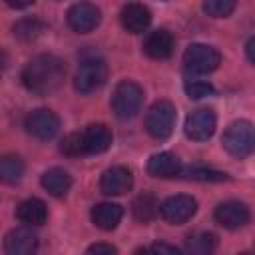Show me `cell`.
<instances>
[{"label":"cell","instance_id":"obj_6","mask_svg":"<svg viewBox=\"0 0 255 255\" xmlns=\"http://www.w3.org/2000/svg\"><path fill=\"white\" fill-rule=\"evenodd\" d=\"M175 128V108L173 104L159 100L145 114V129L155 139H165Z\"/></svg>","mask_w":255,"mask_h":255},{"label":"cell","instance_id":"obj_11","mask_svg":"<svg viewBox=\"0 0 255 255\" xmlns=\"http://www.w3.org/2000/svg\"><path fill=\"white\" fill-rule=\"evenodd\" d=\"M38 251V235L32 227H16L4 237V253L6 255H36Z\"/></svg>","mask_w":255,"mask_h":255},{"label":"cell","instance_id":"obj_12","mask_svg":"<svg viewBox=\"0 0 255 255\" xmlns=\"http://www.w3.org/2000/svg\"><path fill=\"white\" fill-rule=\"evenodd\" d=\"M100 20H102L100 8L90 2H78L68 10V24L74 32H80V34L92 32L100 24Z\"/></svg>","mask_w":255,"mask_h":255},{"label":"cell","instance_id":"obj_23","mask_svg":"<svg viewBox=\"0 0 255 255\" xmlns=\"http://www.w3.org/2000/svg\"><path fill=\"white\" fill-rule=\"evenodd\" d=\"M131 213H133V217H135L137 221L147 223V221H151V219L159 213V203H157V199H155L151 193H141V195H137V197L133 199V203H131Z\"/></svg>","mask_w":255,"mask_h":255},{"label":"cell","instance_id":"obj_24","mask_svg":"<svg viewBox=\"0 0 255 255\" xmlns=\"http://www.w3.org/2000/svg\"><path fill=\"white\" fill-rule=\"evenodd\" d=\"M14 36L22 42H32L44 32V24L38 18H22L14 24Z\"/></svg>","mask_w":255,"mask_h":255},{"label":"cell","instance_id":"obj_5","mask_svg":"<svg viewBox=\"0 0 255 255\" xmlns=\"http://www.w3.org/2000/svg\"><path fill=\"white\" fill-rule=\"evenodd\" d=\"M108 80V64L102 58H86L74 78V88L80 94H92L100 90Z\"/></svg>","mask_w":255,"mask_h":255},{"label":"cell","instance_id":"obj_17","mask_svg":"<svg viewBox=\"0 0 255 255\" xmlns=\"http://www.w3.org/2000/svg\"><path fill=\"white\" fill-rule=\"evenodd\" d=\"M181 169L183 167H181L179 157L171 151H159L147 159V173L153 177H161V179L177 177L181 173Z\"/></svg>","mask_w":255,"mask_h":255},{"label":"cell","instance_id":"obj_4","mask_svg":"<svg viewBox=\"0 0 255 255\" xmlns=\"http://www.w3.org/2000/svg\"><path fill=\"white\" fill-rule=\"evenodd\" d=\"M221 64V54L207 44H189L183 52V66L191 74H211Z\"/></svg>","mask_w":255,"mask_h":255},{"label":"cell","instance_id":"obj_7","mask_svg":"<svg viewBox=\"0 0 255 255\" xmlns=\"http://www.w3.org/2000/svg\"><path fill=\"white\" fill-rule=\"evenodd\" d=\"M78 137V147H80V155H96V153H104L110 149L112 145V131L108 126L104 124H90L86 129L76 131Z\"/></svg>","mask_w":255,"mask_h":255},{"label":"cell","instance_id":"obj_28","mask_svg":"<svg viewBox=\"0 0 255 255\" xmlns=\"http://www.w3.org/2000/svg\"><path fill=\"white\" fill-rule=\"evenodd\" d=\"M149 251H151V255H185L183 251H179L177 247H173L165 241H155Z\"/></svg>","mask_w":255,"mask_h":255},{"label":"cell","instance_id":"obj_13","mask_svg":"<svg viewBox=\"0 0 255 255\" xmlns=\"http://www.w3.org/2000/svg\"><path fill=\"white\" fill-rule=\"evenodd\" d=\"M213 217L225 229H239V227L249 223V207L243 201L229 199V201H223L215 207Z\"/></svg>","mask_w":255,"mask_h":255},{"label":"cell","instance_id":"obj_31","mask_svg":"<svg viewBox=\"0 0 255 255\" xmlns=\"http://www.w3.org/2000/svg\"><path fill=\"white\" fill-rule=\"evenodd\" d=\"M6 64H8V58H6V54L0 50V74L6 70Z\"/></svg>","mask_w":255,"mask_h":255},{"label":"cell","instance_id":"obj_25","mask_svg":"<svg viewBox=\"0 0 255 255\" xmlns=\"http://www.w3.org/2000/svg\"><path fill=\"white\" fill-rule=\"evenodd\" d=\"M179 175H185L187 179L193 181H209V183H217V181H227L229 175L223 171H215V169H205V167H189V169H181Z\"/></svg>","mask_w":255,"mask_h":255},{"label":"cell","instance_id":"obj_20","mask_svg":"<svg viewBox=\"0 0 255 255\" xmlns=\"http://www.w3.org/2000/svg\"><path fill=\"white\" fill-rule=\"evenodd\" d=\"M42 187L54 197H64L72 187V177L62 167H50L42 175Z\"/></svg>","mask_w":255,"mask_h":255},{"label":"cell","instance_id":"obj_1","mask_svg":"<svg viewBox=\"0 0 255 255\" xmlns=\"http://www.w3.org/2000/svg\"><path fill=\"white\" fill-rule=\"evenodd\" d=\"M66 76V64L54 54H38L22 70V84L36 96H48L56 92Z\"/></svg>","mask_w":255,"mask_h":255},{"label":"cell","instance_id":"obj_10","mask_svg":"<svg viewBox=\"0 0 255 255\" xmlns=\"http://www.w3.org/2000/svg\"><path fill=\"white\" fill-rule=\"evenodd\" d=\"M195 211H197V201L185 193L171 195L159 205V215L173 225H181L189 221L195 215Z\"/></svg>","mask_w":255,"mask_h":255},{"label":"cell","instance_id":"obj_22","mask_svg":"<svg viewBox=\"0 0 255 255\" xmlns=\"http://www.w3.org/2000/svg\"><path fill=\"white\" fill-rule=\"evenodd\" d=\"M24 175V161L16 153L0 155V183H18Z\"/></svg>","mask_w":255,"mask_h":255},{"label":"cell","instance_id":"obj_27","mask_svg":"<svg viewBox=\"0 0 255 255\" xmlns=\"http://www.w3.org/2000/svg\"><path fill=\"white\" fill-rule=\"evenodd\" d=\"M215 92V88L209 84V82H203V80H191V82H185V94L193 100H201V98H207Z\"/></svg>","mask_w":255,"mask_h":255},{"label":"cell","instance_id":"obj_3","mask_svg":"<svg viewBox=\"0 0 255 255\" xmlns=\"http://www.w3.org/2000/svg\"><path fill=\"white\" fill-rule=\"evenodd\" d=\"M223 147L229 155L233 157H247L253 151L255 145V135H253V126L247 120H237L233 124L227 126V129L223 131Z\"/></svg>","mask_w":255,"mask_h":255},{"label":"cell","instance_id":"obj_16","mask_svg":"<svg viewBox=\"0 0 255 255\" xmlns=\"http://www.w3.org/2000/svg\"><path fill=\"white\" fill-rule=\"evenodd\" d=\"M120 20H122L124 30H128L129 34H141V32L147 30V26L151 22V12L143 4L131 2V4H126L122 8Z\"/></svg>","mask_w":255,"mask_h":255},{"label":"cell","instance_id":"obj_21","mask_svg":"<svg viewBox=\"0 0 255 255\" xmlns=\"http://www.w3.org/2000/svg\"><path fill=\"white\" fill-rule=\"evenodd\" d=\"M187 255H213L217 249V235L211 231H195L185 241Z\"/></svg>","mask_w":255,"mask_h":255},{"label":"cell","instance_id":"obj_9","mask_svg":"<svg viewBox=\"0 0 255 255\" xmlns=\"http://www.w3.org/2000/svg\"><path fill=\"white\" fill-rule=\"evenodd\" d=\"M217 128V116L211 108H197L185 118V135L193 141H205Z\"/></svg>","mask_w":255,"mask_h":255},{"label":"cell","instance_id":"obj_15","mask_svg":"<svg viewBox=\"0 0 255 255\" xmlns=\"http://www.w3.org/2000/svg\"><path fill=\"white\" fill-rule=\"evenodd\" d=\"M173 46H175L173 34L165 28H157L147 34V38L143 42V54L151 60H165L171 56Z\"/></svg>","mask_w":255,"mask_h":255},{"label":"cell","instance_id":"obj_19","mask_svg":"<svg viewBox=\"0 0 255 255\" xmlns=\"http://www.w3.org/2000/svg\"><path fill=\"white\" fill-rule=\"evenodd\" d=\"M92 223L98 227V229H104V231H112L118 227V223L122 221L124 217V209L122 205L118 203H112V201H102L98 205L92 207Z\"/></svg>","mask_w":255,"mask_h":255},{"label":"cell","instance_id":"obj_29","mask_svg":"<svg viewBox=\"0 0 255 255\" xmlns=\"http://www.w3.org/2000/svg\"><path fill=\"white\" fill-rule=\"evenodd\" d=\"M86 255H118V251L110 243H94V245L88 247Z\"/></svg>","mask_w":255,"mask_h":255},{"label":"cell","instance_id":"obj_26","mask_svg":"<svg viewBox=\"0 0 255 255\" xmlns=\"http://www.w3.org/2000/svg\"><path fill=\"white\" fill-rule=\"evenodd\" d=\"M235 10L233 0H205L203 2V12L213 16V18H225Z\"/></svg>","mask_w":255,"mask_h":255},{"label":"cell","instance_id":"obj_14","mask_svg":"<svg viewBox=\"0 0 255 255\" xmlns=\"http://www.w3.org/2000/svg\"><path fill=\"white\" fill-rule=\"evenodd\" d=\"M133 187V175L128 167L124 165H114L108 167L102 173L100 179V189L106 195H124Z\"/></svg>","mask_w":255,"mask_h":255},{"label":"cell","instance_id":"obj_2","mask_svg":"<svg viewBox=\"0 0 255 255\" xmlns=\"http://www.w3.org/2000/svg\"><path fill=\"white\" fill-rule=\"evenodd\" d=\"M141 104H143V90L135 82L124 80L116 86L112 94V110L120 120H131L133 116H137Z\"/></svg>","mask_w":255,"mask_h":255},{"label":"cell","instance_id":"obj_8","mask_svg":"<svg viewBox=\"0 0 255 255\" xmlns=\"http://www.w3.org/2000/svg\"><path fill=\"white\" fill-rule=\"evenodd\" d=\"M24 128L36 139H52L60 131V118L52 110L40 108L26 116Z\"/></svg>","mask_w":255,"mask_h":255},{"label":"cell","instance_id":"obj_30","mask_svg":"<svg viewBox=\"0 0 255 255\" xmlns=\"http://www.w3.org/2000/svg\"><path fill=\"white\" fill-rule=\"evenodd\" d=\"M253 46H255V40H253V38H249V40H247V46H245V50H247V60H249V62H255Z\"/></svg>","mask_w":255,"mask_h":255},{"label":"cell","instance_id":"obj_33","mask_svg":"<svg viewBox=\"0 0 255 255\" xmlns=\"http://www.w3.org/2000/svg\"><path fill=\"white\" fill-rule=\"evenodd\" d=\"M241 255H251V253H241Z\"/></svg>","mask_w":255,"mask_h":255},{"label":"cell","instance_id":"obj_32","mask_svg":"<svg viewBox=\"0 0 255 255\" xmlns=\"http://www.w3.org/2000/svg\"><path fill=\"white\" fill-rule=\"evenodd\" d=\"M133 255H151V251H149V249L139 247V249H135V251H133Z\"/></svg>","mask_w":255,"mask_h":255},{"label":"cell","instance_id":"obj_18","mask_svg":"<svg viewBox=\"0 0 255 255\" xmlns=\"http://www.w3.org/2000/svg\"><path fill=\"white\" fill-rule=\"evenodd\" d=\"M16 217L22 221L26 227H40L48 219V207L42 199L38 197H28L18 203L16 207Z\"/></svg>","mask_w":255,"mask_h":255}]
</instances>
